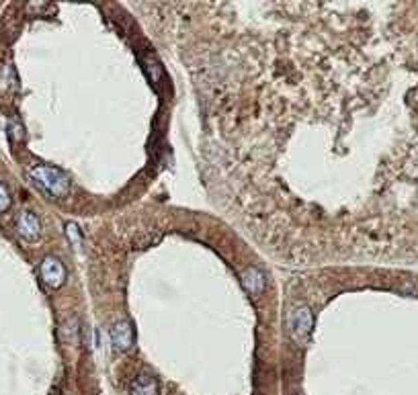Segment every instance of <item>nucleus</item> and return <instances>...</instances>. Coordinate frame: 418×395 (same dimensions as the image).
Segmentation results:
<instances>
[{
	"label": "nucleus",
	"mask_w": 418,
	"mask_h": 395,
	"mask_svg": "<svg viewBox=\"0 0 418 395\" xmlns=\"http://www.w3.org/2000/svg\"><path fill=\"white\" fill-rule=\"evenodd\" d=\"M27 174L41 191L56 199H61L70 193V178L66 176V172L52 164H33L27 170Z\"/></svg>",
	"instance_id": "nucleus-1"
},
{
	"label": "nucleus",
	"mask_w": 418,
	"mask_h": 395,
	"mask_svg": "<svg viewBox=\"0 0 418 395\" xmlns=\"http://www.w3.org/2000/svg\"><path fill=\"white\" fill-rule=\"evenodd\" d=\"M39 275H41V281L46 282L50 289H60L61 285L66 282V267L60 258L56 256H46L39 264Z\"/></svg>",
	"instance_id": "nucleus-2"
},
{
	"label": "nucleus",
	"mask_w": 418,
	"mask_h": 395,
	"mask_svg": "<svg viewBox=\"0 0 418 395\" xmlns=\"http://www.w3.org/2000/svg\"><path fill=\"white\" fill-rule=\"evenodd\" d=\"M314 328V314L307 305H298L292 314V330L294 338L298 342H305L310 338V332Z\"/></svg>",
	"instance_id": "nucleus-3"
},
{
	"label": "nucleus",
	"mask_w": 418,
	"mask_h": 395,
	"mask_svg": "<svg viewBox=\"0 0 418 395\" xmlns=\"http://www.w3.org/2000/svg\"><path fill=\"white\" fill-rule=\"evenodd\" d=\"M17 231L25 242H37L41 238V222L33 211H21L17 220Z\"/></svg>",
	"instance_id": "nucleus-4"
},
{
	"label": "nucleus",
	"mask_w": 418,
	"mask_h": 395,
	"mask_svg": "<svg viewBox=\"0 0 418 395\" xmlns=\"http://www.w3.org/2000/svg\"><path fill=\"white\" fill-rule=\"evenodd\" d=\"M111 340H113V344H115L117 350H123V352L129 350L133 346V342H135V332H133L131 322L129 320L115 322L113 328H111Z\"/></svg>",
	"instance_id": "nucleus-5"
},
{
	"label": "nucleus",
	"mask_w": 418,
	"mask_h": 395,
	"mask_svg": "<svg viewBox=\"0 0 418 395\" xmlns=\"http://www.w3.org/2000/svg\"><path fill=\"white\" fill-rule=\"evenodd\" d=\"M129 395H160V381L152 373H140L129 385Z\"/></svg>",
	"instance_id": "nucleus-6"
},
{
	"label": "nucleus",
	"mask_w": 418,
	"mask_h": 395,
	"mask_svg": "<svg viewBox=\"0 0 418 395\" xmlns=\"http://www.w3.org/2000/svg\"><path fill=\"white\" fill-rule=\"evenodd\" d=\"M242 285H244V289H246L252 297H258V295L265 291V287H267V279H265V275H263L256 267H248V269L242 273Z\"/></svg>",
	"instance_id": "nucleus-7"
},
{
	"label": "nucleus",
	"mask_w": 418,
	"mask_h": 395,
	"mask_svg": "<svg viewBox=\"0 0 418 395\" xmlns=\"http://www.w3.org/2000/svg\"><path fill=\"white\" fill-rule=\"evenodd\" d=\"M66 238L70 240V244H72L74 248H78V246H80V242H82L80 227L76 226V224H66Z\"/></svg>",
	"instance_id": "nucleus-8"
},
{
	"label": "nucleus",
	"mask_w": 418,
	"mask_h": 395,
	"mask_svg": "<svg viewBox=\"0 0 418 395\" xmlns=\"http://www.w3.org/2000/svg\"><path fill=\"white\" fill-rule=\"evenodd\" d=\"M10 203H12V199H10V193H8L6 184H4V182H0V213L8 211Z\"/></svg>",
	"instance_id": "nucleus-9"
},
{
	"label": "nucleus",
	"mask_w": 418,
	"mask_h": 395,
	"mask_svg": "<svg viewBox=\"0 0 418 395\" xmlns=\"http://www.w3.org/2000/svg\"><path fill=\"white\" fill-rule=\"evenodd\" d=\"M8 133H10V139H17V142H23V137H25V129L19 121H10Z\"/></svg>",
	"instance_id": "nucleus-10"
},
{
	"label": "nucleus",
	"mask_w": 418,
	"mask_h": 395,
	"mask_svg": "<svg viewBox=\"0 0 418 395\" xmlns=\"http://www.w3.org/2000/svg\"><path fill=\"white\" fill-rule=\"evenodd\" d=\"M289 395H299V394H289Z\"/></svg>",
	"instance_id": "nucleus-11"
}]
</instances>
